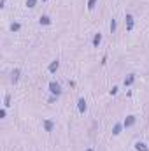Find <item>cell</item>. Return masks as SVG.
<instances>
[{
	"label": "cell",
	"instance_id": "1",
	"mask_svg": "<svg viewBox=\"0 0 149 151\" xmlns=\"http://www.w3.org/2000/svg\"><path fill=\"white\" fill-rule=\"evenodd\" d=\"M49 91L53 93V95H60V93H61V86H60L58 83L51 81V83H49Z\"/></svg>",
	"mask_w": 149,
	"mask_h": 151
},
{
	"label": "cell",
	"instance_id": "2",
	"mask_svg": "<svg viewBox=\"0 0 149 151\" xmlns=\"http://www.w3.org/2000/svg\"><path fill=\"white\" fill-rule=\"evenodd\" d=\"M132 28H133V16L126 14V30H132Z\"/></svg>",
	"mask_w": 149,
	"mask_h": 151
},
{
	"label": "cell",
	"instance_id": "3",
	"mask_svg": "<svg viewBox=\"0 0 149 151\" xmlns=\"http://www.w3.org/2000/svg\"><path fill=\"white\" fill-rule=\"evenodd\" d=\"M44 128H46V132H53V128H54V123L49 120H46L44 121Z\"/></svg>",
	"mask_w": 149,
	"mask_h": 151
},
{
	"label": "cell",
	"instance_id": "4",
	"mask_svg": "<svg viewBox=\"0 0 149 151\" xmlns=\"http://www.w3.org/2000/svg\"><path fill=\"white\" fill-rule=\"evenodd\" d=\"M77 107H79V112H84V111H86V100H84V99H79Z\"/></svg>",
	"mask_w": 149,
	"mask_h": 151
},
{
	"label": "cell",
	"instance_id": "5",
	"mask_svg": "<svg viewBox=\"0 0 149 151\" xmlns=\"http://www.w3.org/2000/svg\"><path fill=\"white\" fill-rule=\"evenodd\" d=\"M133 123H135V116H128V118L125 120V123H123V125H125V127H132Z\"/></svg>",
	"mask_w": 149,
	"mask_h": 151
},
{
	"label": "cell",
	"instance_id": "6",
	"mask_svg": "<svg viewBox=\"0 0 149 151\" xmlns=\"http://www.w3.org/2000/svg\"><path fill=\"white\" fill-rule=\"evenodd\" d=\"M40 25H51V18L49 16H40Z\"/></svg>",
	"mask_w": 149,
	"mask_h": 151
},
{
	"label": "cell",
	"instance_id": "7",
	"mask_svg": "<svg viewBox=\"0 0 149 151\" xmlns=\"http://www.w3.org/2000/svg\"><path fill=\"white\" fill-rule=\"evenodd\" d=\"M58 67H60V61H58V60H54V61H53V63L49 65V69H48V70H49V72H54L56 69H58Z\"/></svg>",
	"mask_w": 149,
	"mask_h": 151
},
{
	"label": "cell",
	"instance_id": "8",
	"mask_svg": "<svg viewBox=\"0 0 149 151\" xmlns=\"http://www.w3.org/2000/svg\"><path fill=\"white\" fill-rule=\"evenodd\" d=\"M123 127H125V125H114V128H112V134H114V135H119Z\"/></svg>",
	"mask_w": 149,
	"mask_h": 151
},
{
	"label": "cell",
	"instance_id": "9",
	"mask_svg": "<svg viewBox=\"0 0 149 151\" xmlns=\"http://www.w3.org/2000/svg\"><path fill=\"white\" fill-rule=\"evenodd\" d=\"M135 148H137V151H147V146H146L144 142H137Z\"/></svg>",
	"mask_w": 149,
	"mask_h": 151
},
{
	"label": "cell",
	"instance_id": "10",
	"mask_svg": "<svg viewBox=\"0 0 149 151\" xmlns=\"http://www.w3.org/2000/svg\"><path fill=\"white\" fill-rule=\"evenodd\" d=\"M133 81H135V76H133V74H130L128 77H126V79H125V86H130V84H132V83H133Z\"/></svg>",
	"mask_w": 149,
	"mask_h": 151
},
{
	"label": "cell",
	"instance_id": "11",
	"mask_svg": "<svg viewBox=\"0 0 149 151\" xmlns=\"http://www.w3.org/2000/svg\"><path fill=\"white\" fill-rule=\"evenodd\" d=\"M18 77H20V69L12 70V77H11V79H12V83H16V81H18Z\"/></svg>",
	"mask_w": 149,
	"mask_h": 151
},
{
	"label": "cell",
	"instance_id": "12",
	"mask_svg": "<svg viewBox=\"0 0 149 151\" xmlns=\"http://www.w3.org/2000/svg\"><path fill=\"white\" fill-rule=\"evenodd\" d=\"M100 40H102V35H100V33H97V35H95V39H93V46H98Z\"/></svg>",
	"mask_w": 149,
	"mask_h": 151
},
{
	"label": "cell",
	"instance_id": "13",
	"mask_svg": "<svg viewBox=\"0 0 149 151\" xmlns=\"http://www.w3.org/2000/svg\"><path fill=\"white\" fill-rule=\"evenodd\" d=\"M20 26H21L20 23H12V25H11V30H12V32H18V30H20Z\"/></svg>",
	"mask_w": 149,
	"mask_h": 151
},
{
	"label": "cell",
	"instance_id": "14",
	"mask_svg": "<svg viewBox=\"0 0 149 151\" xmlns=\"http://www.w3.org/2000/svg\"><path fill=\"white\" fill-rule=\"evenodd\" d=\"M35 4H37V0H26V5L28 7H35Z\"/></svg>",
	"mask_w": 149,
	"mask_h": 151
},
{
	"label": "cell",
	"instance_id": "15",
	"mask_svg": "<svg viewBox=\"0 0 149 151\" xmlns=\"http://www.w3.org/2000/svg\"><path fill=\"white\" fill-rule=\"evenodd\" d=\"M110 32H112V33L116 32V20H112V21H110Z\"/></svg>",
	"mask_w": 149,
	"mask_h": 151
},
{
	"label": "cell",
	"instance_id": "16",
	"mask_svg": "<svg viewBox=\"0 0 149 151\" xmlns=\"http://www.w3.org/2000/svg\"><path fill=\"white\" fill-rule=\"evenodd\" d=\"M95 4H97V0H89V2H88V9H93Z\"/></svg>",
	"mask_w": 149,
	"mask_h": 151
},
{
	"label": "cell",
	"instance_id": "17",
	"mask_svg": "<svg viewBox=\"0 0 149 151\" xmlns=\"http://www.w3.org/2000/svg\"><path fill=\"white\" fill-rule=\"evenodd\" d=\"M88 151H93V149H88Z\"/></svg>",
	"mask_w": 149,
	"mask_h": 151
}]
</instances>
